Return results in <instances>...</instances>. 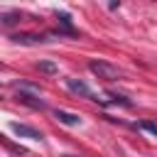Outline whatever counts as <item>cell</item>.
I'll return each instance as SVG.
<instances>
[{"mask_svg":"<svg viewBox=\"0 0 157 157\" xmlns=\"http://www.w3.org/2000/svg\"><path fill=\"white\" fill-rule=\"evenodd\" d=\"M17 22H20V15L17 12H10V15L2 17V25H17Z\"/></svg>","mask_w":157,"mask_h":157,"instance_id":"10","label":"cell"},{"mask_svg":"<svg viewBox=\"0 0 157 157\" xmlns=\"http://www.w3.org/2000/svg\"><path fill=\"white\" fill-rule=\"evenodd\" d=\"M15 42H22V44H37V42H47L44 34H17Z\"/></svg>","mask_w":157,"mask_h":157,"instance_id":"7","label":"cell"},{"mask_svg":"<svg viewBox=\"0 0 157 157\" xmlns=\"http://www.w3.org/2000/svg\"><path fill=\"white\" fill-rule=\"evenodd\" d=\"M37 69H39V71H44V74H56V71H59V69H56V64H54V61H47V59H44V61H39V64H37Z\"/></svg>","mask_w":157,"mask_h":157,"instance_id":"8","label":"cell"},{"mask_svg":"<svg viewBox=\"0 0 157 157\" xmlns=\"http://www.w3.org/2000/svg\"><path fill=\"white\" fill-rule=\"evenodd\" d=\"M17 101H22L25 105H29V108H34V110H44V108H47V103H44L37 93H32L27 86L17 88Z\"/></svg>","mask_w":157,"mask_h":157,"instance_id":"2","label":"cell"},{"mask_svg":"<svg viewBox=\"0 0 157 157\" xmlns=\"http://www.w3.org/2000/svg\"><path fill=\"white\" fill-rule=\"evenodd\" d=\"M88 69H91V74H96L103 81H118L120 78V69L113 66V64H108V61H101V59L98 61H91Z\"/></svg>","mask_w":157,"mask_h":157,"instance_id":"1","label":"cell"},{"mask_svg":"<svg viewBox=\"0 0 157 157\" xmlns=\"http://www.w3.org/2000/svg\"><path fill=\"white\" fill-rule=\"evenodd\" d=\"M54 118H56L59 123H64V125H71V128L81 125V118H78L76 113H69V110H61V108H56V110H54Z\"/></svg>","mask_w":157,"mask_h":157,"instance_id":"5","label":"cell"},{"mask_svg":"<svg viewBox=\"0 0 157 157\" xmlns=\"http://www.w3.org/2000/svg\"><path fill=\"white\" fill-rule=\"evenodd\" d=\"M66 86H69V91L71 93H76V96H81V98H91V101H101L81 78H66Z\"/></svg>","mask_w":157,"mask_h":157,"instance_id":"3","label":"cell"},{"mask_svg":"<svg viewBox=\"0 0 157 157\" xmlns=\"http://www.w3.org/2000/svg\"><path fill=\"white\" fill-rule=\"evenodd\" d=\"M56 22H59V34L61 32H66V34H76V29H74V25H71V17L66 15V12H56Z\"/></svg>","mask_w":157,"mask_h":157,"instance_id":"6","label":"cell"},{"mask_svg":"<svg viewBox=\"0 0 157 157\" xmlns=\"http://www.w3.org/2000/svg\"><path fill=\"white\" fill-rule=\"evenodd\" d=\"M61 157H76V155H61Z\"/></svg>","mask_w":157,"mask_h":157,"instance_id":"11","label":"cell"},{"mask_svg":"<svg viewBox=\"0 0 157 157\" xmlns=\"http://www.w3.org/2000/svg\"><path fill=\"white\" fill-rule=\"evenodd\" d=\"M10 128H12V132H15V135H20V137H27V140H42V132H39L37 128H32V125H25V123H12Z\"/></svg>","mask_w":157,"mask_h":157,"instance_id":"4","label":"cell"},{"mask_svg":"<svg viewBox=\"0 0 157 157\" xmlns=\"http://www.w3.org/2000/svg\"><path fill=\"white\" fill-rule=\"evenodd\" d=\"M140 128H142L145 132H150L152 137H157V123H152V120H140Z\"/></svg>","mask_w":157,"mask_h":157,"instance_id":"9","label":"cell"}]
</instances>
